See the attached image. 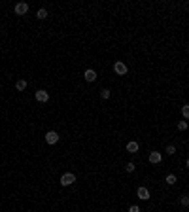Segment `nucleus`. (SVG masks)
Masks as SVG:
<instances>
[{
	"label": "nucleus",
	"instance_id": "obj_1",
	"mask_svg": "<svg viewBox=\"0 0 189 212\" xmlns=\"http://www.w3.org/2000/svg\"><path fill=\"white\" fill-rule=\"evenodd\" d=\"M76 182V174L74 172H64L62 176H61V184L62 186H72Z\"/></svg>",
	"mask_w": 189,
	"mask_h": 212
},
{
	"label": "nucleus",
	"instance_id": "obj_10",
	"mask_svg": "<svg viewBox=\"0 0 189 212\" xmlns=\"http://www.w3.org/2000/svg\"><path fill=\"white\" fill-rule=\"evenodd\" d=\"M15 89H17V91H25V89H27V80H17Z\"/></svg>",
	"mask_w": 189,
	"mask_h": 212
},
{
	"label": "nucleus",
	"instance_id": "obj_2",
	"mask_svg": "<svg viewBox=\"0 0 189 212\" xmlns=\"http://www.w3.org/2000/svg\"><path fill=\"white\" fill-rule=\"evenodd\" d=\"M114 70H115V74H119V76H125L129 68H127V64H125V63L115 61V64H114Z\"/></svg>",
	"mask_w": 189,
	"mask_h": 212
},
{
	"label": "nucleus",
	"instance_id": "obj_17",
	"mask_svg": "<svg viewBox=\"0 0 189 212\" xmlns=\"http://www.w3.org/2000/svg\"><path fill=\"white\" fill-rule=\"evenodd\" d=\"M100 97H102V98H110V89H102V91H100Z\"/></svg>",
	"mask_w": 189,
	"mask_h": 212
},
{
	"label": "nucleus",
	"instance_id": "obj_20",
	"mask_svg": "<svg viewBox=\"0 0 189 212\" xmlns=\"http://www.w3.org/2000/svg\"><path fill=\"white\" fill-rule=\"evenodd\" d=\"M187 167H189V159H187Z\"/></svg>",
	"mask_w": 189,
	"mask_h": 212
},
{
	"label": "nucleus",
	"instance_id": "obj_6",
	"mask_svg": "<svg viewBox=\"0 0 189 212\" xmlns=\"http://www.w3.org/2000/svg\"><path fill=\"white\" fill-rule=\"evenodd\" d=\"M161 159H163V155H161L159 152H151V153H149V163L157 165V163H161Z\"/></svg>",
	"mask_w": 189,
	"mask_h": 212
},
{
	"label": "nucleus",
	"instance_id": "obj_3",
	"mask_svg": "<svg viewBox=\"0 0 189 212\" xmlns=\"http://www.w3.org/2000/svg\"><path fill=\"white\" fill-rule=\"evenodd\" d=\"M46 142H47V144H57V142H59V135H57L55 131H47V133H46Z\"/></svg>",
	"mask_w": 189,
	"mask_h": 212
},
{
	"label": "nucleus",
	"instance_id": "obj_9",
	"mask_svg": "<svg viewBox=\"0 0 189 212\" xmlns=\"http://www.w3.org/2000/svg\"><path fill=\"white\" fill-rule=\"evenodd\" d=\"M127 152H129V153H136V152H138V142L130 140V142L127 144Z\"/></svg>",
	"mask_w": 189,
	"mask_h": 212
},
{
	"label": "nucleus",
	"instance_id": "obj_5",
	"mask_svg": "<svg viewBox=\"0 0 189 212\" xmlns=\"http://www.w3.org/2000/svg\"><path fill=\"white\" fill-rule=\"evenodd\" d=\"M36 100H38V102H47V100H49V93L43 91V89H40V91H36Z\"/></svg>",
	"mask_w": 189,
	"mask_h": 212
},
{
	"label": "nucleus",
	"instance_id": "obj_13",
	"mask_svg": "<svg viewBox=\"0 0 189 212\" xmlns=\"http://www.w3.org/2000/svg\"><path fill=\"white\" fill-rule=\"evenodd\" d=\"M182 116H183L185 119H189V104H185V106H182Z\"/></svg>",
	"mask_w": 189,
	"mask_h": 212
},
{
	"label": "nucleus",
	"instance_id": "obj_15",
	"mask_svg": "<svg viewBox=\"0 0 189 212\" xmlns=\"http://www.w3.org/2000/svg\"><path fill=\"white\" fill-rule=\"evenodd\" d=\"M178 129H180V131H185V129H187V121H185V119L180 121V123H178Z\"/></svg>",
	"mask_w": 189,
	"mask_h": 212
},
{
	"label": "nucleus",
	"instance_id": "obj_4",
	"mask_svg": "<svg viewBox=\"0 0 189 212\" xmlns=\"http://www.w3.org/2000/svg\"><path fill=\"white\" fill-rule=\"evenodd\" d=\"M28 12V4L27 2H19V4H15V13L17 15H25Z\"/></svg>",
	"mask_w": 189,
	"mask_h": 212
},
{
	"label": "nucleus",
	"instance_id": "obj_16",
	"mask_svg": "<svg viewBox=\"0 0 189 212\" xmlns=\"http://www.w3.org/2000/svg\"><path fill=\"white\" fill-rule=\"evenodd\" d=\"M166 153H168V155H172V153H176V148L172 146V144H168V146H166Z\"/></svg>",
	"mask_w": 189,
	"mask_h": 212
},
{
	"label": "nucleus",
	"instance_id": "obj_14",
	"mask_svg": "<svg viewBox=\"0 0 189 212\" xmlns=\"http://www.w3.org/2000/svg\"><path fill=\"white\" fill-rule=\"evenodd\" d=\"M180 203H182V206H189V195H182Z\"/></svg>",
	"mask_w": 189,
	"mask_h": 212
},
{
	"label": "nucleus",
	"instance_id": "obj_8",
	"mask_svg": "<svg viewBox=\"0 0 189 212\" xmlns=\"http://www.w3.org/2000/svg\"><path fill=\"white\" fill-rule=\"evenodd\" d=\"M83 78H85V80H87V82H95V80H96V72H95V70H91V68H89V70H85V74H83Z\"/></svg>",
	"mask_w": 189,
	"mask_h": 212
},
{
	"label": "nucleus",
	"instance_id": "obj_7",
	"mask_svg": "<svg viewBox=\"0 0 189 212\" xmlns=\"http://www.w3.org/2000/svg\"><path fill=\"white\" fill-rule=\"evenodd\" d=\"M136 195H138L142 201H148V199H149V191H148V187H138Z\"/></svg>",
	"mask_w": 189,
	"mask_h": 212
},
{
	"label": "nucleus",
	"instance_id": "obj_19",
	"mask_svg": "<svg viewBox=\"0 0 189 212\" xmlns=\"http://www.w3.org/2000/svg\"><path fill=\"white\" fill-rule=\"evenodd\" d=\"M129 212H140V208H138V206H136V205H132V206H130V208H129Z\"/></svg>",
	"mask_w": 189,
	"mask_h": 212
},
{
	"label": "nucleus",
	"instance_id": "obj_12",
	"mask_svg": "<svg viewBox=\"0 0 189 212\" xmlns=\"http://www.w3.org/2000/svg\"><path fill=\"white\" fill-rule=\"evenodd\" d=\"M164 182H166V184H170V186H172V184H176V174H166Z\"/></svg>",
	"mask_w": 189,
	"mask_h": 212
},
{
	"label": "nucleus",
	"instance_id": "obj_11",
	"mask_svg": "<svg viewBox=\"0 0 189 212\" xmlns=\"http://www.w3.org/2000/svg\"><path fill=\"white\" fill-rule=\"evenodd\" d=\"M36 17H38V19H46V17H47V10H46V8H42V10H38V13H36Z\"/></svg>",
	"mask_w": 189,
	"mask_h": 212
},
{
	"label": "nucleus",
	"instance_id": "obj_18",
	"mask_svg": "<svg viewBox=\"0 0 189 212\" xmlns=\"http://www.w3.org/2000/svg\"><path fill=\"white\" fill-rule=\"evenodd\" d=\"M125 171H127V172H132V171H134V163H127Z\"/></svg>",
	"mask_w": 189,
	"mask_h": 212
}]
</instances>
